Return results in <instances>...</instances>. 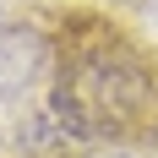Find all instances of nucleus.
<instances>
[{
  "instance_id": "obj_2",
  "label": "nucleus",
  "mask_w": 158,
  "mask_h": 158,
  "mask_svg": "<svg viewBox=\"0 0 158 158\" xmlns=\"http://www.w3.org/2000/svg\"><path fill=\"white\" fill-rule=\"evenodd\" d=\"M55 158H158V153L147 142H77V147H65Z\"/></svg>"
},
{
  "instance_id": "obj_1",
  "label": "nucleus",
  "mask_w": 158,
  "mask_h": 158,
  "mask_svg": "<svg viewBox=\"0 0 158 158\" xmlns=\"http://www.w3.org/2000/svg\"><path fill=\"white\" fill-rule=\"evenodd\" d=\"M49 114L71 142H142L158 131V49L109 16L77 11L49 44Z\"/></svg>"
}]
</instances>
